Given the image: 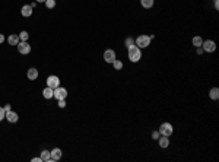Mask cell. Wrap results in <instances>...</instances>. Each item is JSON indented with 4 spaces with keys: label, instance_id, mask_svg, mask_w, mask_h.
Returning <instances> with one entry per match:
<instances>
[{
    "label": "cell",
    "instance_id": "obj_1",
    "mask_svg": "<svg viewBox=\"0 0 219 162\" xmlns=\"http://www.w3.org/2000/svg\"><path fill=\"white\" fill-rule=\"evenodd\" d=\"M127 50H129V60L132 63H137L140 58H142V50L137 47V45H130V47H127Z\"/></svg>",
    "mask_w": 219,
    "mask_h": 162
},
{
    "label": "cell",
    "instance_id": "obj_2",
    "mask_svg": "<svg viewBox=\"0 0 219 162\" xmlns=\"http://www.w3.org/2000/svg\"><path fill=\"white\" fill-rule=\"evenodd\" d=\"M151 37L149 35H139L137 38L134 39V45H137L140 50L142 48H146V47H149V44H151Z\"/></svg>",
    "mask_w": 219,
    "mask_h": 162
},
{
    "label": "cell",
    "instance_id": "obj_3",
    "mask_svg": "<svg viewBox=\"0 0 219 162\" xmlns=\"http://www.w3.org/2000/svg\"><path fill=\"white\" fill-rule=\"evenodd\" d=\"M158 132H159L161 136H168V137H170V136L174 133V129H172L171 123H162L161 126H159V130H158Z\"/></svg>",
    "mask_w": 219,
    "mask_h": 162
},
{
    "label": "cell",
    "instance_id": "obj_4",
    "mask_svg": "<svg viewBox=\"0 0 219 162\" xmlns=\"http://www.w3.org/2000/svg\"><path fill=\"white\" fill-rule=\"evenodd\" d=\"M202 48H203V51H206V53H213L215 50H216V43L212 41V39L203 41V43H202Z\"/></svg>",
    "mask_w": 219,
    "mask_h": 162
},
{
    "label": "cell",
    "instance_id": "obj_5",
    "mask_svg": "<svg viewBox=\"0 0 219 162\" xmlns=\"http://www.w3.org/2000/svg\"><path fill=\"white\" fill-rule=\"evenodd\" d=\"M67 96V89L66 88H62V86H58V88H56L54 89V98L56 100H66Z\"/></svg>",
    "mask_w": 219,
    "mask_h": 162
},
{
    "label": "cell",
    "instance_id": "obj_6",
    "mask_svg": "<svg viewBox=\"0 0 219 162\" xmlns=\"http://www.w3.org/2000/svg\"><path fill=\"white\" fill-rule=\"evenodd\" d=\"M16 47H18V51L21 54H29L31 53V45L28 44V41H19V44Z\"/></svg>",
    "mask_w": 219,
    "mask_h": 162
},
{
    "label": "cell",
    "instance_id": "obj_7",
    "mask_svg": "<svg viewBox=\"0 0 219 162\" xmlns=\"http://www.w3.org/2000/svg\"><path fill=\"white\" fill-rule=\"evenodd\" d=\"M47 86L53 88V89L58 88V86H60V79H58V76H56V75H51V76H48V77H47Z\"/></svg>",
    "mask_w": 219,
    "mask_h": 162
},
{
    "label": "cell",
    "instance_id": "obj_8",
    "mask_svg": "<svg viewBox=\"0 0 219 162\" xmlns=\"http://www.w3.org/2000/svg\"><path fill=\"white\" fill-rule=\"evenodd\" d=\"M115 58H117V56H115L114 50H105V51H104V60H105V63H113Z\"/></svg>",
    "mask_w": 219,
    "mask_h": 162
},
{
    "label": "cell",
    "instance_id": "obj_9",
    "mask_svg": "<svg viewBox=\"0 0 219 162\" xmlns=\"http://www.w3.org/2000/svg\"><path fill=\"white\" fill-rule=\"evenodd\" d=\"M5 118L9 121V123H16L18 121V114L15 113V111H12V110H9V111H6V115H5Z\"/></svg>",
    "mask_w": 219,
    "mask_h": 162
},
{
    "label": "cell",
    "instance_id": "obj_10",
    "mask_svg": "<svg viewBox=\"0 0 219 162\" xmlns=\"http://www.w3.org/2000/svg\"><path fill=\"white\" fill-rule=\"evenodd\" d=\"M50 155H51V161L53 162L60 161V158H62V149H60V148H54L51 152H50Z\"/></svg>",
    "mask_w": 219,
    "mask_h": 162
},
{
    "label": "cell",
    "instance_id": "obj_11",
    "mask_svg": "<svg viewBox=\"0 0 219 162\" xmlns=\"http://www.w3.org/2000/svg\"><path fill=\"white\" fill-rule=\"evenodd\" d=\"M43 96L45 98V100H51V98H54V89L50 88V86L44 88V89H43Z\"/></svg>",
    "mask_w": 219,
    "mask_h": 162
},
{
    "label": "cell",
    "instance_id": "obj_12",
    "mask_svg": "<svg viewBox=\"0 0 219 162\" xmlns=\"http://www.w3.org/2000/svg\"><path fill=\"white\" fill-rule=\"evenodd\" d=\"M21 13H22L24 18H29V16L32 15V7H31L29 5H24L22 6V9H21Z\"/></svg>",
    "mask_w": 219,
    "mask_h": 162
},
{
    "label": "cell",
    "instance_id": "obj_13",
    "mask_svg": "<svg viewBox=\"0 0 219 162\" xmlns=\"http://www.w3.org/2000/svg\"><path fill=\"white\" fill-rule=\"evenodd\" d=\"M158 143H159V146H161L162 149H165L170 146V139H168V136H159Z\"/></svg>",
    "mask_w": 219,
    "mask_h": 162
},
{
    "label": "cell",
    "instance_id": "obj_14",
    "mask_svg": "<svg viewBox=\"0 0 219 162\" xmlns=\"http://www.w3.org/2000/svg\"><path fill=\"white\" fill-rule=\"evenodd\" d=\"M28 79L29 81H35V79H38V70L35 69V67H31L28 70Z\"/></svg>",
    "mask_w": 219,
    "mask_h": 162
},
{
    "label": "cell",
    "instance_id": "obj_15",
    "mask_svg": "<svg viewBox=\"0 0 219 162\" xmlns=\"http://www.w3.org/2000/svg\"><path fill=\"white\" fill-rule=\"evenodd\" d=\"M19 35H16V34H12V35H9V38H7V43L10 44V45H18L19 44Z\"/></svg>",
    "mask_w": 219,
    "mask_h": 162
},
{
    "label": "cell",
    "instance_id": "obj_16",
    "mask_svg": "<svg viewBox=\"0 0 219 162\" xmlns=\"http://www.w3.org/2000/svg\"><path fill=\"white\" fill-rule=\"evenodd\" d=\"M209 98H210V100H215V101L218 100V98H219V89H218V88H212V89H210V91H209Z\"/></svg>",
    "mask_w": 219,
    "mask_h": 162
},
{
    "label": "cell",
    "instance_id": "obj_17",
    "mask_svg": "<svg viewBox=\"0 0 219 162\" xmlns=\"http://www.w3.org/2000/svg\"><path fill=\"white\" fill-rule=\"evenodd\" d=\"M153 0H140V5H142V7H145V9H151L153 6Z\"/></svg>",
    "mask_w": 219,
    "mask_h": 162
},
{
    "label": "cell",
    "instance_id": "obj_18",
    "mask_svg": "<svg viewBox=\"0 0 219 162\" xmlns=\"http://www.w3.org/2000/svg\"><path fill=\"white\" fill-rule=\"evenodd\" d=\"M41 159H43V162L51 161V155H50V152H48V150H43V152H41Z\"/></svg>",
    "mask_w": 219,
    "mask_h": 162
},
{
    "label": "cell",
    "instance_id": "obj_19",
    "mask_svg": "<svg viewBox=\"0 0 219 162\" xmlns=\"http://www.w3.org/2000/svg\"><path fill=\"white\" fill-rule=\"evenodd\" d=\"M191 43H193V45H194V47H202V43H203V39L200 38L199 35H196V37H193Z\"/></svg>",
    "mask_w": 219,
    "mask_h": 162
},
{
    "label": "cell",
    "instance_id": "obj_20",
    "mask_svg": "<svg viewBox=\"0 0 219 162\" xmlns=\"http://www.w3.org/2000/svg\"><path fill=\"white\" fill-rule=\"evenodd\" d=\"M111 64L114 66L115 70H121V69H123V62H120V60H117V58H115V60L111 63Z\"/></svg>",
    "mask_w": 219,
    "mask_h": 162
},
{
    "label": "cell",
    "instance_id": "obj_21",
    "mask_svg": "<svg viewBox=\"0 0 219 162\" xmlns=\"http://www.w3.org/2000/svg\"><path fill=\"white\" fill-rule=\"evenodd\" d=\"M44 3L47 6V9H54L56 7V0H45Z\"/></svg>",
    "mask_w": 219,
    "mask_h": 162
},
{
    "label": "cell",
    "instance_id": "obj_22",
    "mask_svg": "<svg viewBox=\"0 0 219 162\" xmlns=\"http://www.w3.org/2000/svg\"><path fill=\"white\" fill-rule=\"evenodd\" d=\"M28 38H29V34L26 32V31H22V32L19 34V39H21V41H28Z\"/></svg>",
    "mask_w": 219,
    "mask_h": 162
},
{
    "label": "cell",
    "instance_id": "obj_23",
    "mask_svg": "<svg viewBox=\"0 0 219 162\" xmlns=\"http://www.w3.org/2000/svg\"><path fill=\"white\" fill-rule=\"evenodd\" d=\"M124 44H126V47H130V45H133L134 44V38H126V41H124Z\"/></svg>",
    "mask_w": 219,
    "mask_h": 162
},
{
    "label": "cell",
    "instance_id": "obj_24",
    "mask_svg": "<svg viewBox=\"0 0 219 162\" xmlns=\"http://www.w3.org/2000/svg\"><path fill=\"white\" fill-rule=\"evenodd\" d=\"M5 115H6L5 108H3V107H0V121H2V120L5 118Z\"/></svg>",
    "mask_w": 219,
    "mask_h": 162
},
{
    "label": "cell",
    "instance_id": "obj_25",
    "mask_svg": "<svg viewBox=\"0 0 219 162\" xmlns=\"http://www.w3.org/2000/svg\"><path fill=\"white\" fill-rule=\"evenodd\" d=\"M57 105L60 107V108H64V107H66V101H64V100H58L57 101Z\"/></svg>",
    "mask_w": 219,
    "mask_h": 162
},
{
    "label": "cell",
    "instance_id": "obj_26",
    "mask_svg": "<svg viewBox=\"0 0 219 162\" xmlns=\"http://www.w3.org/2000/svg\"><path fill=\"white\" fill-rule=\"evenodd\" d=\"M159 136H161V134H159V132H152V139H155V140H158V139H159Z\"/></svg>",
    "mask_w": 219,
    "mask_h": 162
},
{
    "label": "cell",
    "instance_id": "obj_27",
    "mask_svg": "<svg viewBox=\"0 0 219 162\" xmlns=\"http://www.w3.org/2000/svg\"><path fill=\"white\" fill-rule=\"evenodd\" d=\"M31 161L32 162H43V159H41V156H40V158H32Z\"/></svg>",
    "mask_w": 219,
    "mask_h": 162
},
{
    "label": "cell",
    "instance_id": "obj_28",
    "mask_svg": "<svg viewBox=\"0 0 219 162\" xmlns=\"http://www.w3.org/2000/svg\"><path fill=\"white\" fill-rule=\"evenodd\" d=\"M215 9H216V10L219 9V2H218V0H215Z\"/></svg>",
    "mask_w": 219,
    "mask_h": 162
},
{
    "label": "cell",
    "instance_id": "obj_29",
    "mask_svg": "<svg viewBox=\"0 0 219 162\" xmlns=\"http://www.w3.org/2000/svg\"><path fill=\"white\" fill-rule=\"evenodd\" d=\"M3 108H5V111H9V110H10V105H9V104H6L5 107H3Z\"/></svg>",
    "mask_w": 219,
    "mask_h": 162
},
{
    "label": "cell",
    "instance_id": "obj_30",
    "mask_svg": "<svg viewBox=\"0 0 219 162\" xmlns=\"http://www.w3.org/2000/svg\"><path fill=\"white\" fill-rule=\"evenodd\" d=\"M2 43H5V37H3V35L0 34V44H2Z\"/></svg>",
    "mask_w": 219,
    "mask_h": 162
},
{
    "label": "cell",
    "instance_id": "obj_31",
    "mask_svg": "<svg viewBox=\"0 0 219 162\" xmlns=\"http://www.w3.org/2000/svg\"><path fill=\"white\" fill-rule=\"evenodd\" d=\"M35 2H37V3H44L45 0H35Z\"/></svg>",
    "mask_w": 219,
    "mask_h": 162
}]
</instances>
